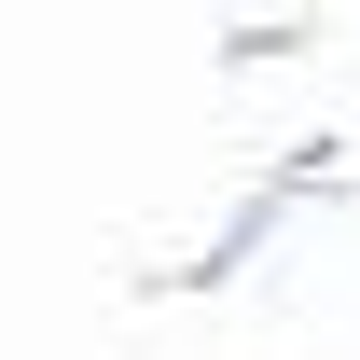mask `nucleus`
Returning a JSON list of instances; mask_svg holds the SVG:
<instances>
[]
</instances>
